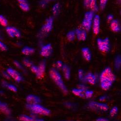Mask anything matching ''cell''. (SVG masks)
<instances>
[{
	"label": "cell",
	"mask_w": 121,
	"mask_h": 121,
	"mask_svg": "<svg viewBox=\"0 0 121 121\" xmlns=\"http://www.w3.org/2000/svg\"><path fill=\"white\" fill-rule=\"evenodd\" d=\"M49 76L53 81L62 90L65 95L68 94V90L62 79V76L59 72L54 68H52L49 71Z\"/></svg>",
	"instance_id": "cell-1"
},
{
	"label": "cell",
	"mask_w": 121,
	"mask_h": 121,
	"mask_svg": "<svg viewBox=\"0 0 121 121\" xmlns=\"http://www.w3.org/2000/svg\"><path fill=\"white\" fill-rule=\"evenodd\" d=\"M26 108L34 114L48 116L50 114V110L47 108L38 104L29 105L27 104Z\"/></svg>",
	"instance_id": "cell-2"
},
{
	"label": "cell",
	"mask_w": 121,
	"mask_h": 121,
	"mask_svg": "<svg viewBox=\"0 0 121 121\" xmlns=\"http://www.w3.org/2000/svg\"><path fill=\"white\" fill-rule=\"evenodd\" d=\"M100 81L109 80L113 82L116 79V76L113 73L111 68L109 67L105 68L100 75Z\"/></svg>",
	"instance_id": "cell-3"
},
{
	"label": "cell",
	"mask_w": 121,
	"mask_h": 121,
	"mask_svg": "<svg viewBox=\"0 0 121 121\" xmlns=\"http://www.w3.org/2000/svg\"><path fill=\"white\" fill-rule=\"evenodd\" d=\"M97 44L98 49L101 52H108L110 50V45L108 38L106 37L104 39L98 38L97 39Z\"/></svg>",
	"instance_id": "cell-4"
},
{
	"label": "cell",
	"mask_w": 121,
	"mask_h": 121,
	"mask_svg": "<svg viewBox=\"0 0 121 121\" xmlns=\"http://www.w3.org/2000/svg\"><path fill=\"white\" fill-rule=\"evenodd\" d=\"M53 18L52 17H48L45 23L42 27L41 32L42 34L47 35L52 31L53 28Z\"/></svg>",
	"instance_id": "cell-5"
},
{
	"label": "cell",
	"mask_w": 121,
	"mask_h": 121,
	"mask_svg": "<svg viewBox=\"0 0 121 121\" xmlns=\"http://www.w3.org/2000/svg\"><path fill=\"white\" fill-rule=\"evenodd\" d=\"M89 107L93 109L102 110L103 112H107L108 109V106L104 103H100L95 101L90 102L88 104Z\"/></svg>",
	"instance_id": "cell-6"
},
{
	"label": "cell",
	"mask_w": 121,
	"mask_h": 121,
	"mask_svg": "<svg viewBox=\"0 0 121 121\" xmlns=\"http://www.w3.org/2000/svg\"><path fill=\"white\" fill-rule=\"evenodd\" d=\"M6 72L8 73L10 77L13 78L17 82H21L23 80V78L21 75L18 73V72L12 68L9 67L7 68Z\"/></svg>",
	"instance_id": "cell-7"
},
{
	"label": "cell",
	"mask_w": 121,
	"mask_h": 121,
	"mask_svg": "<svg viewBox=\"0 0 121 121\" xmlns=\"http://www.w3.org/2000/svg\"><path fill=\"white\" fill-rule=\"evenodd\" d=\"M53 52L52 47L50 44H48L43 46L40 52V54L44 57H49L51 55Z\"/></svg>",
	"instance_id": "cell-8"
},
{
	"label": "cell",
	"mask_w": 121,
	"mask_h": 121,
	"mask_svg": "<svg viewBox=\"0 0 121 121\" xmlns=\"http://www.w3.org/2000/svg\"><path fill=\"white\" fill-rule=\"evenodd\" d=\"M6 31L8 35L11 37L19 38L21 36V32L16 28L12 26H8L6 28Z\"/></svg>",
	"instance_id": "cell-9"
},
{
	"label": "cell",
	"mask_w": 121,
	"mask_h": 121,
	"mask_svg": "<svg viewBox=\"0 0 121 121\" xmlns=\"http://www.w3.org/2000/svg\"><path fill=\"white\" fill-rule=\"evenodd\" d=\"M93 31L95 35H98L100 32V18L98 15L94 16L93 19Z\"/></svg>",
	"instance_id": "cell-10"
},
{
	"label": "cell",
	"mask_w": 121,
	"mask_h": 121,
	"mask_svg": "<svg viewBox=\"0 0 121 121\" xmlns=\"http://www.w3.org/2000/svg\"><path fill=\"white\" fill-rule=\"evenodd\" d=\"M26 100L27 104L29 105L38 104L41 102L39 97L34 95H28L26 98Z\"/></svg>",
	"instance_id": "cell-11"
},
{
	"label": "cell",
	"mask_w": 121,
	"mask_h": 121,
	"mask_svg": "<svg viewBox=\"0 0 121 121\" xmlns=\"http://www.w3.org/2000/svg\"><path fill=\"white\" fill-rule=\"evenodd\" d=\"M37 67H38V69H37V73H36V77L38 78H43L45 74V70H46V66L45 61H44V60L42 61L39 64V65Z\"/></svg>",
	"instance_id": "cell-12"
},
{
	"label": "cell",
	"mask_w": 121,
	"mask_h": 121,
	"mask_svg": "<svg viewBox=\"0 0 121 121\" xmlns=\"http://www.w3.org/2000/svg\"><path fill=\"white\" fill-rule=\"evenodd\" d=\"M76 35L77 38L79 41H85L87 38V33L85 30L77 29L75 30Z\"/></svg>",
	"instance_id": "cell-13"
},
{
	"label": "cell",
	"mask_w": 121,
	"mask_h": 121,
	"mask_svg": "<svg viewBox=\"0 0 121 121\" xmlns=\"http://www.w3.org/2000/svg\"><path fill=\"white\" fill-rule=\"evenodd\" d=\"M84 81L87 82L90 84L94 85L95 84L96 81V77L92 73H88L84 76Z\"/></svg>",
	"instance_id": "cell-14"
},
{
	"label": "cell",
	"mask_w": 121,
	"mask_h": 121,
	"mask_svg": "<svg viewBox=\"0 0 121 121\" xmlns=\"http://www.w3.org/2000/svg\"><path fill=\"white\" fill-rule=\"evenodd\" d=\"M110 27L111 30L114 33L119 32L121 30V27L119 21L117 19H113L112 21H111Z\"/></svg>",
	"instance_id": "cell-15"
},
{
	"label": "cell",
	"mask_w": 121,
	"mask_h": 121,
	"mask_svg": "<svg viewBox=\"0 0 121 121\" xmlns=\"http://www.w3.org/2000/svg\"><path fill=\"white\" fill-rule=\"evenodd\" d=\"M0 111L6 115H10L11 113L7 104L1 101H0Z\"/></svg>",
	"instance_id": "cell-16"
},
{
	"label": "cell",
	"mask_w": 121,
	"mask_h": 121,
	"mask_svg": "<svg viewBox=\"0 0 121 121\" xmlns=\"http://www.w3.org/2000/svg\"><path fill=\"white\" fill-rule=\"evenodd\" d=\"M82 55L85 60L89 61L92 59V53L88 48H83L82 49Z\"/></svg>",
	"instance_id": "cell-17"
},
{
	"label": "cell",
	"mask_w": 121,
	"mask_h": 121,
	"mask_svg": "<svg viewBox=\"0 0 121 121\" xmlns=\"http://www.w3.org/2000/svg\"><path fill=\"white\" fill-rule=\"evenodd\" d=\"M19 119L21 121H44L43 119H36L34 117L24 114L20 115L19 117Z\"/></svg>",
	"instance_id": "cell-18"
},
{
	"label": "cell",
	"mask_w": 121,
	"mask_h": 121,
	"mask_svg": "<svg viewBox=\"0 0 121 121\" xmlns=\"http://www.w3.org/2000/svg\"><path fill=\"white\" fill-rule=\"evenodd\" d=\"M112 83L113 82L109 80H102V81H100V86L103 90L107 91L112 87Z\"/></svg>",
	"instance_id": "cell-19"
},
{
	"label": "cell",
	"mask_w": 121,
	"mask_h": 121,
	"mask_svg": "<svg viewBox=\"0 0 121 121\" xmlns=\"http://www.w3.org/2000/svg\"><path fill=\"white\" fill-rule=\"evenodd\" d=\"M22 52L24 55L28 56L33 54L35 52V49L33 48L26 46L22 49Z\"/></svg>",
	"instance_id": "cell-20"
},
{
	"label": "cell",
	"mask_w": 121,
	"mask_h": 121,
	"mask_svg": "<svg viewBox=\"0 0 121 121\" xmlns=\"http://www.w3.org/2000/svg\"><path fill=\"white\" fill-rule=\"evenodd\" d=\"M62 68L65 78L66 79H69L70 78V74H71V71H70L69 67L66 65H63Z\"/></svg>",
	"instance_id": "cell-21"
},
{
	"label": "cell",
	"mask_w": 121,
	"mask_h": 121,
	"mask_svg": "<svg viewBox=\"0 0 121 121\" xmlns=\"http://www.w3.org/2000/svg\"><path fill=\"white\" fill-rule=\"evenodd\" d=\"M92 21L87 19L84 18L82 22V26L87 31H89L92 27Z\"/></svg>",
	"instance_id": "cell-22"
},
{
	"label": "cell",
	"mask_w": 121,
	"mask_h": 121,
	"mask_svg": "<svg viewBox=\"0 0 121 121\" xmlns=\"http://www.w3.org/2000/svg\"><path fill=\"white\" fill-rule=\"evenodd\" d=\"M85 92V91H84L79 88H74L72 90V92L74 95H75L76 96H79L80 97H82V98L85 97V95H84Z\"/></svg>",
	"instance_id": "cell-23"
},
{
	"label": "cell",
	"mask_w": 121,
	"mask_h": 121,
	"mask_svg": "<svg viewBox=\"0 0 121 121\" xmlns=\"http://www.w3.org/2000/svg\"><path fill=\"white\" fill-rule=\"evenodd\" d=\"M89 8H91L93 12L97 11L98 8L97 4V0H91Z\"/></svg>",
	"instance_id": "cell-24"
},
{
	"label": "cell",
	"mask_w": 121,
	"mask_h": 121,
	"mask_svg": "<svg viewBox=\"0 0 121 121\" xmlns=\"http://www.w3.org/2000/svg\"><path fill=\"white\" fill-rule=\"evenodd\" d=\"M121 56L118 55L116 57V58L115 59V61H114L115 68L117 70L120 69V68L121 67Z\"/></svg>",
	"instance_id": "cell-25"
},
{
	"label": "cell",
	"mask_w": 121,
	"mask_h": 121,
	"mask_svg": "<svg viewBox=\"0 0 121 121\" xmlns=\"http://www.w3.org/2000/svg\"><path fill=\"white\" fill-rule=\"evenodd\" d=\"M76 33L74 31H71L69 32L66 35L67 38L69 41H73L75 38Z\"/></svg>",
	"instance_id": "cell-26"
},
{
	"label": "cell",
	"mask_w": 121,
	"mask_h": 121,
	"mask_svg": "<svg viewBox=\"0 0 121 121\" xmlns=\"http://www.w3.org/2000/svg\"><path fill=\"white\" fill-rule=\"evenodd\" d=\"M60 10V5L59 3H56L52 7V13L53 14L54 16H57L58 15L59 11Z\"/></svg>",
	"instance_id": "cell-27"
},
{
	"label": "cell",
	"mask_w": 121,
	"mask_h": 121,
	"mask_svg": "<svg viewBox=\"0 0 121 121\" xmlns=\"http://www.w3.org/2000/svg\"><path fill=\"white\" fill-rule=\"evenodd\" d=\"M19 7L23 11L27 12L29 10L30 6L29 4L27 3V2L24 3H19Z\"/></svg>",
	"instance_id": "cell-28"
},
{
	"label": "cell",
	"mask_w": 121,
	"mask_h": 121,
	"mask_svg": "<svg viewBox=\"0 0 121 121\" xmlns=\"http://www.w3.org/2000/svg\"><path fill=\"white\" fill-rule=\"evenodd\" d=\"M94 17V13L92 11L87 12L86 13H85L84 15V18L90 20V21H93Z\"/></svg>",
	"instance_id": "cell-29"
},
{
	"label": "cell",
	"mask_w": 121,
	"mask_h": 121,
	"mask_svg": "<svg viewBox=\"0 0 121 121\" xmlns=\"http://www.w3.org/2000/svg\"><path fill=\"white\" fill-rule=\"evenodd\" d=\"M8 21L7 19L3 16L0 15V24L4 27H6L8 25Z\"/></svg>",
	"instance_id": "cell-30"
},
{
	"label": "cell",
	"mask_w": 121,
	"mask_h": 121,
	"mask_svg": "<svg viewBox=\"0 0 121 121\" xmlns=\"http://www.w3.org/2000/svg\"><path fill=\"white\" fill-rule=\"evenodd\" d=\"M118 108L115 106L113 107L110 110V112H109L110 116L111 117L115 116L118 113Z\"/></svg>",
	"instance_id": "cell-31"
},
{
	"label": "cell",
	"mask_w": 121,
	"mask_h": 121,
	"mask_svg": "<svg viewBox=\"0 0 121 121\" xmlns=\"http://www.w3.org/2000/svg\"><path fill=\"white\" fill-rule=\"evenodd\" d=\"M93 94H94V92L93 91L87 90L84 93L85 97L87 98H90L93 96Z\"/></svg>",
	"instance_id": "cell-32"
},
{
	"label": "cell",
	"mask_w": 121,
	"mask_h": 121,
	"mask_svg": "<svg viewBox=\"0 0 121 121\" xmlns=\"http://www.w3.org/2000/svg\"><path fill=\"white\" fill-rule=\"evenodd\" d=\"M23 63L25 66L29 67H31L33 65H34L33 63L28 59H24L23 60Z\"/></svg>",
	"instance_id": "cell-33"
},
{
	"label": "cell",
	"mask_w": 121,
	"mask_h": 121,
	"mask_svg": "<svg viewBox=\"0 0 121 121\" xmlns=\"http://www.w3.org/2000/svg\"><path fill=\"white\" fill-rule=\"evenodd\" d=\"M78 78L80 80H82V82H84V71L82 69H79L78 71Z\"/></svg>",
	"instance_id": "cell-34"
},
{
	"label": "cell",
	"mask_w": 121,
	"mask_h": 121,
	"mask_svg": "<svg viewBox=\"0 0 121 121\" xmlns=\"http://www.w3.org/2000/svg\"><path fill=\"white\" fill-rule=\"evenodd\" d=\"M7 88L9 90L11 91L12 92H16L17 91V88L13 84H8L7 86Z\"/></svg>",
	"instance_id": "cell-35"
},
{
	"label": "cell",
	"mask_w": 121,
	"mask_h": 121,
	"mask_svg": "<svg viewBox=\"0 0 121 121\" xmlns=\"http://www.w3.org/2000/svg\"><path fill=\"white\" fill-rule=\"evenodd\" d=\"M108 0H100V5L101 9H104L107 4Z\"/></svg>",
	"instance_id": "cell-36"
},
{
	"label": "cell",
	"mask_w": 121,
	"mask_h": 121,
	"mask_svg": "<svg viewBox=\"0 0 121 121\" xmlns=\"http://www.w3.org/2000/svg\"><path fill=\"white\" fill-rule=\"evenodd\" d=\"M7 49V47L6 45L3 43L1 41H0V50L2 51H6Z\"/></svg>",
	"instance_id": "cell-37"
},
{
	"label": "cell",
	"mask_w": 121,
	"mask_h": 121,
	"mask_svg": "<svg viewBox=\"0 0 121 121\" xmlns=\"http://www.w3.org/2000/svg\"><path fill=\"white\" fill-rule=\"evenodd\" d=\"M14 64L18 69H21V70H23V67L21 63H20L19 62L17 61V60H15V61L14 62Z\"/></svg>",
	"instance_id": "cell-38"
},
{
	"label": "cell",
	"mask_w": 121,
	"mask_h": 121,
	"mask_svg": "<svg viewBox=\"0 0 121 121\" xmlns=\"http://www.w3.org/2000/svg\"><path fill=\"white\" fill-rule=\"evenodd\" d=\"M31 71L34 73H35L36 74V73H37V69H38V67L37 66L33 65L31 67Z\"/></svg>",
	"instance_id": "cell-39"
},
{
	"label": "cell",
	"mask_w": 121,
	"mask_h": 121,
	"mask_svg": "<svg viewBox=\"0 0 121 121\" xmlns=\"http://www.w3.org/2000/svg\"><path fill=\"white\" fill-rule=\"evenodd\" d=\"M63 66V64L62 62L60 61V60H58V61L56 62V66L59 69L62 68Z\"/></svg>",
	"instance_id": "cell-40"
},
{
	"label": "cell",
	"mask_w": 121,
	"mask_h": 121,
	"mask_svg": "<svg viewBox=\"0 0 121 121\" xmlns=\"http://www.w3.org/2000/svg\"><path fill=\"white\" fill-rule=\"evenodd\" d=\"M91 0H84V5L86 8H89Z\"/></svg>",
	"instance_id": "cell-41"
},
{
	"label": "cell",
	"mask_w": 121,
	"mask_h": 121,
	"mask_svg": "<svg viewBox=\"0 0 121 121\" xmlns=\"http://www.w3.org/2000/svg\"><path fill=\"white\" fill-rule=\"evenodd\" d=\"M3 75L5 78H6L7 79H9L11 78L10 76V75L8 74V73L6 71L3 72Z\"/></svg>",
	"instance_id": "cell-42"
},
{
	"label": "cell",
	"mask_w": 121,
	"mask_h": 121,
	"mask_svg": "<svg viewBox=\"0 0 121 121\" xmlns=\"http://www.w3.org/2000/svg\"><path fill=\"white\" fill-rule=\"evenodd\" d=\"M78 88L82 89V90L84 91H86L87 90V87L84 85H79Z\"/></svg>",
	"instance_id": "cell-43"
},
{
	"label": "cell",
	"mask_w": 121,
	"mask_h": 121,
	"mask_svg": "<svg viewBox=\"0 0 121 121\" xmlns=\"http://www.w3.org/2000/svg\"><path fill=\"white\" fill-rule=\"evenodd\" d=\"M47 3V2L45 0H42V1L40 3V5H41V7H44L45 6H46Z\"/></svg>",
	"instance_id": "cell-44"
},
{
	"label": "cell",
	"mask_w": 121,
	"mask_h": 121,
	"mask_svg": "<svg viewBox=\"0 0 121 121\" xmlns=\"http://www.w3.org/2000/svg\"><path fill=\"white\" fill-rule=\"evenodd\" d=\"M113 16L112 15V14H109L108 16V17H107V19H108V21H109V22H111V21H112V20L113 19Z\"/></svg>",
	"instance_id": "cell-45"
},
{
	"label": "cell",
	"mask_w": 121,
	"mask_h": 121,
	"mask_svg": "<svg viewBox=\"0 0 121 121\" xmlns=\"http://www.w3.org/2000/svg\"><path fill=\"white\" fill-rule=\"evenodd\" d=\"M96 121H108V120L105 118H98L96 120Z\"/></svg>",
	"instance_id": "cell-46"
},
{
	"label": "cell",
	"mask_w": 121,
	"mask_h": 121,
	"mask_svg": "<svg viewBox=\"0 0 121 121\" xmlns=\"http://www.w3.org/2000/svg\"><path fill=\"white\" fill-rule=\"evenodd\" d=\"M8 84V83L6 81H5V80H4V81H3L2 82V85L4 87L7 88Z\"/></svg>",
	"instance_id": "cell-47"
},
{
	"label": "cell",
	"mask_w": 121,
	"mask_h": 121,
	"mask_svg": "<svg viewBox=\"0 0 121 121\" xmlns=\"http://www.w3.org/2000/svg\"><path fill=\"white\" fill-rule=\"evenodd\" d=\"M106 97L105 96H101V97H100L99 98V100L100 101H105L106 100Z\"/></svg>",
	"instance_id": "cell-48"
},
{
	"label": "cell",
	"mask_w": 121,
	"mask_h": 121,
	"mask_svg": "<svg viewBox=\"0 0 121 121\" xmlns=\"http://www.w3.org/2000/svg\"><path fill=\"white\" fill-rule=\"evenodd\" d=\"M17 1L19 3H24L27 2L26 0H17Z\"/></svg>",
	"instance_id": "cell-49"
},
{
	"label": "cell",
	"mask_w": 121,
	"mask_h": 121,
	"mask_svg": "<svg viewBox=\"0 0 121 121\" xmlns=\"http://www.w3.org/2000/svg\"><path fill=\"white\" fill-rule=\"evenodd\" d=\"M46 1H47V2H48V1H52V0H45Z\"/></svg>",
	"instance_id": "cell-50"
}]
</instances>
